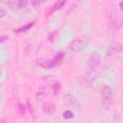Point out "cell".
I'll use <instances>...</instances> for the list:
<instances>
[{
    "label": "cell",
    "mask_w": 123,
    "mask_h": 123,
    "mask_svg": "<svg viewBox=\"0 0 123 123\" xmlns=\"http://www.w3.org/2000/svg\"><path fill=\"white\" fill-rule=\"evenodd\" d=\"M42 111L44 113L46 114H52L55 112L56 111V106L55 104H53L52 102H44L42 104Z\"/></svg>",
    "instance_id": "9"
},
{
    "label": "cell",
    "mask_w": 123,
    "mask_h": 123,
    "mask_svg": "<svg viewBox=\"0 0 123 123\" xmlns=\"http://www.w3.org/2000/svg\"><path fill=\"white\" fill-rule=\"evenodd\" d=\"M62 99H63V103L66 104V105H68V106H73V105H76L77 104V99L72 94H69V93L64 94L63 97H62Z\"/></svg>",
    "instance_id": "11"
},
{
    "label": "cell",
    "mask_w": 123,
    "mask_h": 123,
    "mask_svg": "<svg viewBox=\"0 0 123 123\" xmlns=\"http://www.w3.org/2000/svg\"><path fill=\"white\" fill-rule=\"evenodd\" d=\"M34 22H31V23H29V24H27V25H25V26H23V27H21V28H18V29H16V30H14V32H16V33H22V32H26V31H28L30 28H32L33 26H34Z\"/></svg>",
    "instance_id": "14"
},
{
    "label": "cell",
    "mask_w": 123,
    "mask_h": 123,
    "mask_svg": "<svg viewBox=\"0 0 123 123\" xmlns=\"http://www.w3.org/2000/svg\"><path fill=\"white\" fill-rule=\"evenodd\" d=\"M88 44V37H78L74 40H72L67 48L72 51V52H80L82 50H84Z\"/></svg>",
    "instance_id": "3"
},
{
    "label": "cell",
    "mask_w": 123,
    "mask_h": 123,
    "mask_svg": "<svg viewBox=\"0 0 123 123\" xmlns=\"http://www.w3.org/2000/svg\"><path fill=\"white\" fill-rule=\"evenodd\" d=\"M49 94V90L46 86H40L37 91V100H43L45 99Z\"/></svg>",
    "instance_id": "10"
},
{
    "label": "cell",
    "mask_w": 123,
    "mask_h": 123,
    "mask_svg": "<svg viewBox=\"0 0 123 123\" xmlns=\"http://www.w3.org/2000/svg\"><path fill=\"white\" fill-rule=\"evenodd\" d=\"M63 58H64V53L63 52H58L57 55L54 57V59H52L53 62H54V65L56 66V65L62 63V61H63Z\"/></svg>",
    "instance_id": "12"
},
{
    "label": "cell",
    "mask_w": 123,
    "mask_h": 123,
    "mask_svg": "<svg viewBox=\"0 0 123 123\" xmlns=\"http://www.w3.org/2000/svg\"><path fill=\"white\" fill-rule=\"evenodd\" d=\"M66 2L63 0V1H57L56 3H55V5L52 7V9L50 10V12H49V14H51L52 12H56V11H58V10H60L61 8H62L63 6H64V4H65Z\"/></svg>",
    "instance_id": "13"
},
{
    "label": "cell",
    "mask_w": 123,
    "mask_h": 123,
    "mask_svg": "<svg viewBox=\"0 0 123 123\" xmlns=\"http://www.w3.org/2000/svg\"><path fill=\"white\" fill-rule=\"evenodd\" d=\"M7 38H8V37H5V36L0 37V43H1V42H4V41H5Z\"/></svg>",
    "instance_id": "20"
},
{
    "label": "cell",
    "mask_w": 123,
    "mask_h": 123,
    "mask_svg": "<svg viewBox=\"0 0 123 123\" xmlns=\"http://www.w3.org/2000/svg\"><path fill=\"white\" fill-rule=\"evenodd\" d=\"M101 62V56L98 52H91L86 60V72H96Z\"/></svg>",
    "instance_id": "2"
},
{
    "label": "cell",
    "mask_w": 123,
    "mask_h": 123,
    "mask_svg": "<svg viewBox=\"0 0 123 123\" xmlns=\"http://www.w3.org/2000/svg\"><path fill=\"white\" fill-rule=\"evenodd\" d=\"M18 112L21 116H24L25 113H26V106L22 103H19L18 104Z\"/></svg>",
    "instance_id": "16"
},
{
    "label": "cell",
    "mask_w": 123,
    "mask_h": 123,
    "mask_svg": "<svg viewBox=\"0 0 123 123\" xmlns=\"http://www.w3.org/2000/svg\"><path fill=\"white\" fill-rule=\"evenodd\" d=\"M1 75H2V70H1V67H0V77H1Z\"/></svg>",
    "instance_id": "21"
},
{
    "label": "cell",
    "mask_w": 123,
    "mask_h": 123,
    "mask_svg": "<svg viewBox=\"0 0 123 123\" xmlns=\"http://www.w3.org/2000/svg\"><path fill=\"white\" fill-rule=\"evenodd\" d=\"M62 116H63V118H64V119H71V118H73V117H74V113H73L71 111L66 110V111H63Z\"/></svg>",
    "instance_id": "17"
},
{
    "label": "cell",
    "mask_w": 123,
    "mask_h": 123,
    "mask_svg": "<svg viewBox=\"0 0 123 123\" xmlns=\"http://www.w3.org/2000/svg\"><path fill=\"white\" fill-rule=\"evenodd\" d=\"M40 3H41L40 1H32V2H31V5H33V6L36 8V7H38V6L40 5Z\"/></svg>",
    "instance_id": "19"
},
{
    "label": "cell",
    "mask_w": 123,
    "mask_h": 123,
    "mask_svg": "<svg viewBox=\"0 0 123 123\" xmlns=\"http://www.w3.org/2000/svg\"><path fill=\"white\" fill-rule=\"evenodd\" d=\"M60 88H61V86H60L59 82H58V81H54V83H53V94H54V95L59 94Z\"/></svg>",
    "instance_id": "15"
},
{
    "label": "cell",
    "mask_w": 123,
    "mask_h": 123,
    "mask_svg": "<svg viewBox=\"0 0 123 123\" xmlns=\"http://www.w3.org/2000/svg\"><path fill=\"white\" fill-rule=\"evenodd\" d=\"M100 92L102 96V106L105 110H111L113 100H112V89L108 85H101Z\"/></svg>",
    "instance_id": "1"
},
{
    "label": "cell",
    "mask_w": 123,
    "mask_h": 123,
    "mask_svg": "<svg viewBox=\"0 0 123 123\" xmlns=\"http://www.w3.org/2000/svg\"><path fill=\"white\" fill-rule=\"evenodd\" d=\"M37 64L38 66H40L41 68H44V69H50L52 67H54V62H53V60L51 59H48V58H39L37 60Z\"/></svg>",
    "instance_id": "7"
},
{
    "label": "cell",
    "mask_w": 123,
    "mask_h": 123,
    "mask_svg": "<svg viewBox=\"0 0 123 123\" xmlns=\"http://www.w3.org/2000/svg\"><path fill=\"white\" fill-rule=\"evenodd\" d=\"M95 79H96V73L95 72H86L84 75L81 76L80 83L83 86L89 87L93 84Z\"/></svg>",
    "instance_id": "4"
},
{
    "label": "cell",
    "mask_w": 123,
    "mask_h": 123,
    "mask_svg": "<svg viewBox=\"0 0 123 123\" xmlns=\"http://www.w3.org/2000/svg\"><path fill=\"white\" fill-rule=\"evenodd\" d=\"M111 27L113 30L117 31L119 29L120 23H119V18H118V13L116 9L112 8L111 11Z\"/></svg>",
    "instance_id": "8"
},
{
    "label": "cell",
    "mask_w": 123,
    "mask_h": 123,
    "mask_svg": "<svg viewBox=\"0 0 123 123\" xmlns=\"http://www.w3.org/2000/svg\"><path fill=\"white\" fill-rule=\"evenodd\" d=\"M6 14H7L6 10H5L3 7H0V18L5 17V16H6Z\"/></svg>",
    "instance_id": "18"
},
{
    "label": "cell",
    "mask_w": 123,
    "mask_h": 123,
    "mask_svg": "<svg viewBox=\"0 0 123 123\" xmlns=\"http://www.w3.org/2000/svg\"><path fill=\"white\" fill-rule=\"evenodd\" d=\"M29 2L27 0H14V1H8L6 2V5L12 11H19L23 8H25Z\"/></svg>",
    "instance_id": "5"
},
{
    "label": "cell",
    "mask_w": 123,
    "mask_h": 123,
    "mask_svg": "<svg viewBox=\"0 0 123 123\" xmlns=\"http://www.w3.org/2000/svg\"><path fill=\"white\" fill-rule=\"evenodd\" d=\"M121 52H122V44L120 42L113 41L108 46V49L106 51V55L111 57V56H113V55L121 53Z\"/></svg>",
    "instance_id": "6"
}]
</instances>
